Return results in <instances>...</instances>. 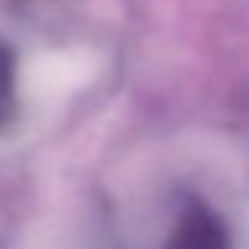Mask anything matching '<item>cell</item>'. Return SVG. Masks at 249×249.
<instances>
[{
	"mask_svg": "<svg viewBox=\"0 0 249 249\" xmlns=\"http://www.w3.org/2000/svg\"><path fill=\"white\" fill-rule=\"evenodd\" d=\"M169 249H227V233H224V227L214 214L195 208L179 224Z\"/></svg>",
	"mask_w": 249,
	"mask_h": 249,
	"instance_id": "1",
	"label": "cell"
}]
</instances>
